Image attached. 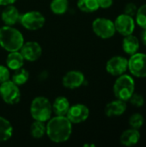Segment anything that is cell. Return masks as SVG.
<instances>
[{"instance_id":"cell-1","label":"cell","mask_w":146,"mask_h":147,"mask_svg":"<svg viewBox=\"0 0 146 147\" xmlns=\"http://www.w3.org/2000/svg\"><path fill=\"white\" fill-rule=\"evenodd\" d=\"M46 134L54 143H64L67 141L72 133V123L66 116L56 115L51 117L46 125Z\"/></svg>"},{"instance_id":"cell-2","label":"cell","mask_w":146,"mask_h":147,"mask_svg":"<svg viewBox=\"0 0 146 147\" xmlns=\"http://www.w3.org/2000/svg\"><path fill=\"white\" fill-rule=\"evenodd\" d=\"M24 43L22 34L12 26L0 28V46L7 52L20 51Z\"/></svg>"},{"instance_id":"cell-3","label":"cell","mask_w":146,"mask_h":147,"mask_svg":"<svg viewBox=\"0 0 146 147\" xmlns=\"http://www.w3.org/2000/svg\"><path fill=\"white\" fill-rule=\"evenodd\" d=\"M114 96L124 102H128L135 92V81L131 75L122 74L115 80L113 87Z\"/></svg>"},{"instance_id":"cell-4","label":"cell","mask_w":146,"mask_h":147,"mask_svg":"<svg viewBox=\"0 0 146 147\" xmlns=\"http://www.w3.org/2000/svg\"><path fill=\"white\" fill-rule=\"evenodd\" d=\"M30 114L34 121L46 122L52 114V103L45 96H37L34 98L30 105Z\"/></svg>"},{"instance_id":"cell-5","label":"cell","mask_w":146,"mask_h":147,"mask_svg":"<svg viewBox=\"0 0 146 147\" xmlns=\"http://www.w3.org/2000/svg\"><path fill=\"white\" fill-rule=\"evenodd\" d=\"M92 29L96 35L103 40L112 38L116 33L114 22L104 17L95 19L92 22Z\"/></svg>"},{"instance_id":"cell-6","label":"cell","mask_w":146,"mask_h":147,"mask_svg":"<svg viewBox=\"0 0 146 147\" xmlns=\"http://www.w3.org/2000/svg\"><path fill=\"white\" fill-rule=\"evenodd\" d=\"M19 22L24 28L34 31L41 28L45 25L46 18L40 12L32 10L20 15Z\"/></svg>"},{"instance_id":"cell-7","label":"cell","mask_w":146,"mask_h":147,"mask_svg":"<svg viewBox=\"0 0 146 147\" xmlns=\"http://www.w3.org/2000/svg\"><path fill=\"white\" fill-rule=\"evenodd\" d=\"M0 96L7 104L15 105L18 103L21 99L19 86L10 79L0 84Z\"/></svg>"},{"instance_id":"cell-8","label":"cell","mask_w":146,"mask_h":147,"mask_svg":"<svg viewBox=\"0 0 146 147\" xmlns=\"http://www.w3.org/2000/svg\"><path fill=\"white\" fill-rule=\"evenodd\" d=\"M128 71L136 78H146V53H139L131 55L128 59Z\"/></svg>"},{"instance_id":"cell-9","label":"cell","mask_w":146,"mask_h":147,"mask_svg":"<svg viewBox=\"0 0 146 147\" xmlns=\"http://www.w3.org/2000/svg\"><path fill=\"white\" fill-rule=\"evenodd\" d=\"M128 70V59L123 56H114L106 64V71L112 76L119 77Z\"/></svg>"},{"instance_id":"cell-10","label":"cell","mask_w":146,"mask_h":147,"mask_svg":"<svg viewBox=\"0 0 146 147\" xmlns=\"http://www.w3.org/2000/svg\"><path fill=\"white\" fill-rule=\"evenodd\" d=\"M115 30L120 34L126 36L128 34H132L135 30V19L133 16H130L125 13L119 15L115 21L114 22Z\"/></svg>"},{"instance_id":"cell-11","label":"cell","mask_w":146,"mask_h":147,"mask_svg":"<svg viewBox=\"0 0 146 147\" xmlns=\"http://www.w3.org/2000/svg\"><path fill=\"white\" fill-rule=\"evenodd\" d=\"M72 124H79L84 122L89 116V108L82 103H77L70 107L66 115Z\"/></svg>"},{"instance_id":"cell-12","label":"cell","mask_w":146,"mask_h":147,"mask_svg":"<svg viewBox=\"0 0 146 147\" xmlns=\"http://www.w3.org/2000/svg\"><path fill=\"white\" fill-rule=\"evenodd\" d=\"M23 59L29 62H34L39 59L42 54V47L36 41L24 42L20 49Z\"/></svg>"},{"instance_id":"cell-13","label":"cell","mask_w":146,"mask_h":147,"mask_svg":"<svg viewBox=\"0 0 146 147\" xmlns=\"http://www.w3.org/2000/svg\"><path fill=\"white\" fill-rule=\"evenodd\" d=\"M85 81L84 74L80 71H70L65 74L62 78L63 85L70 90H74L81 87Z\"/></svg>"},{"instance_id":"cell-14","label":"cell","mask_w":146,"mask_h":147,"mask_svg":"<svg viewBox=\"0 0 146 147\" xmlns=\"http://www.w3.org/2000/svg\"><path fill=\"white\" fill-rule=\"evenodd\" d=\"M127 109L126 102L117 99L108 102L104 109L105 115L108 117L120 116L122 115Z\"/></svg>"},{"instance_id":"cell-15","label":"cell","mask_w":146,"mask_h":147,"mask_svg":"<svg viewBox=\"0 0 146 147\" xmlns=\"http://www.w3.org/2000/svg\"><path fill=\"white\" fill-rule=\"evenodd\" d=\"M1 18L3 23L7 26H13L20 19V13L16 7L13 4L7 5L1 12Z\"/></svg>"},{"instance_id":"cell-16","label":"cell","mask_w":146,"mask_h":147,"mask_svg":"<svg viewBox=\"0 0 146 147\" xmlns=\"http://www.w3.org/2000/svg\"><path fill=\"white\" fill-rule=\"evenodd\" d=\"M140 47V40L139 38L135 35L128 34L124 36V39L122 40V48L123 51L128 54V55H133L139 52Z\"/></svg>"},{"instance_id":"cell-17","label":"cell","mask_w":146,"mask_h":147,"mask_svg":"<svg viewBox=\"0 0 146 147\" xmlns=\"http://www.w3.org/2000/svg\"><path fill=\"white\" fill-rule=\"evenodd\" d=\"M140 140V133L138 129L129 128L124 131L120 136V143L125 146H133L139 143Z\"/></svg>"},{"instance_id":"cell-18","label":"cell","mask_w":146,"mask_h":147,"mask_svg":"<svg viewBox=\"0 0 146 147\" xmlns=\"http://www.w3.org/2000/svg\"><path fill=\"white\" fill-rule=\"evenodd\" d=\"M25 59H23L20 51L9 52L6 58V66L12 71H15L19 68L23 67Z\"/></svg>"},{"instance_id":"cell-19","label":"cell","mask_w":146,"mask_h":147,"mask_svg":"<svg viewBox=\"0 0 146 147\" xmlns=\"http://www.w3.org/2000/svg\"><path fill=\"white\" fill-rule=\"evenodd\" d=\"M70 107V102L65 96H58L52 104V113L60 116H65Z\"/></svg>"},{"instance_id":"cell-20","label":"cell","mask_w":146,"mask_h":147,"mask_svg":"<svg viewBox=\"0 0 146 147\" xmlns=\"http://www.w3.org/2000/svg\"><path fill=\"white\" fill-rule=\"evenodd\" d=\"M13 134V127L5 118L0 116V143L8 141Z\"/></svg>"},{"instance_id":"cell-21","label":"cell","mask_w":146,"mask_h":147,"mask_svg":"<svg viewBox=\"0 0 146 147\" xmlns=\"http://www.w3.org/2000/svg\"><path fill=\"white\" fill-rule=\"evenodd\" d=\"M77 7L82 12L93 13L99 9V0H77Z\"/></svg>"},{"instance_id":"cell-22","label":"cell","mask_w":146,"mask_h":147,"mask_svg":"<svg viewBox=\"0 0 146 147\" xmlns=\"http://www.w3.org/2000/svg\"><path fill=\"white\" fill-rule=\"evenodd\" d=\"M29 78V73L28 71L24 69L23 67L19 68L17 70L15 71L14 74L11 76V81L14 82L15 84H17L18 86L23 85L24 84H26L28 82Z\"/></svg>"},{"instance_id":"cell-23","label":"cell","mask_w":146,"mask_h":147,"mask_svg":"<svg viewBox=\"0 0 146 147\" xmlns=\"http://www.w3.org/2000/svg\"><path fill=\"white\" fill-rule=\"evenodd\" d=\"M69 8L68 0H52L50 3V9L55 15L65 14Z\"/></svg>"},{"instance_id":"cell-24","label":"cell","mask_w":146,"mask_h":147,"mask_svg":"<svg viewBox=\"0 0 146 147\" xmlns=\"http://www.w3.org/2000/svg\"><path fill=\"white\" fill-rule=\"evenodd\" d=\"M46 132V127L45 122L40 121H34L30 127V134L34 139L42 138Z\"/></svg>"},{"instance_id":"cell-25","label":"cell","mask_w":146,"mask_h":147,"mask_svg":"<svg viewBox=\"0 0 146 147\" xmlns=\"http://www.w3.org/2000/svg\"><path fill=\"white\" fill-rule=\"evenodd\" d=\"M135 22L143 29L146 28V3L138 8L135 15Z\"/></svg>"},{"instance_id":"cell-26","label":"cell","mask_w":146,"mask_h":147,"mask_svg":"<svg viewBox=\"0 0 146 147\" xmlns=\"http://www.w3.org/2000/svg\"><path fill=\"white\" fill-rule=\"evenodd\" d=\"M144 122H145L144 116L139 113L133 114L129 118V125L132 128H134V129L139 130L143 127Z\"/></svg>"},{"instance_id":"cell-27","label":"cell","mask_w":146,"mask_h":147,"mask_svg":"<svg viewBox=\"0 0 146 147\" xmlns=\"http://www.w3.org/2000/svg\"><path fill=\"white\" fill-rule=\"evenodd\" d=\"M128 102H130V103L136 108H141L145 104V98L142 95L134 92Z\"/></svg>"},{"instance_id":"cell-28","label":"cell","mask_w":146,"mask_h":147,"mask_svg":"<svg viewBox=\"0 0 146 147\" xmlns=\"http://www.w3.org/2000/svg\"><path fill=\"white\" fill-rule=\"evenodd\" d=\"M10 79L9 69L7 66L0 65V84Z\"/></svg>"},{"instance_id":"cell-29","label":"cell","mask_w":146,"mask_h":147,"mask_svg":"<svg viewBox=\"0 0 146 147\" xmlns=\"http://www.w3.org/2000/svg\"><path fill=\"white\" fill-rule=\"evenodd\" d=\"M137 10H138V7H137V5L134 3H128L125 6L124 13L128 15V16H130L134 17L136 13H137Z\"/></svg>"},{"instance_id":"cell-30","label":"cell","mask_w":146,"mask_h":147,"mask_svg":"<svg viewBox=\"0 0 146 147\" xmlns=\"http://www.w3.org/2000/svg\"><path fill=\"white\" fill-rule=\"evenodd\" d=\"M114 0H99L100 8L102 9H108L113 5Z\"/></svg>"},{"instance_id":"cell-31","label":"cell","mask_w":146,"mask_h":147,"mask_svg":"<svg viewBox=\"0 0 146 147\" xmlns=\"http://www.w3.org/2000/svg\"><path fill=\"white\" fill-rule=\"evenodd\" d=\"M140 41L146 46V28H143L140 33Z\"/></svg>"},{"instance_id":"cell-32","label":"cell","mask_w":146,"mask_h":147,"mask_svg":"<svg viewBox=\"0 0 146 147\" xmlns=\"http://www.w3.org/2000/svg\"><path fill=\"white\" fill-rule=\"evenodd\" d=\"M16 0H0V6H7L14 4Z\"/></svg>"}]
</instances>
